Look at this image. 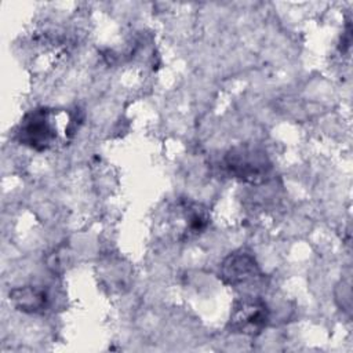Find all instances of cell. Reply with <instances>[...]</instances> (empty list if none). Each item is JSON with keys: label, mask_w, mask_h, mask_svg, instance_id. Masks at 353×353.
<instances>
[{"label": "cell", "mask_w": 353, "mask_h": 353, "mask_svg": "<svg viewBox=\"0 0 353 353\" xmlns=\"http://www.w3.org/2000/svg\"><path fill=\"white\" fill-rule=\"evenodd\" d=\"M174 210L172 221L176 225V239L179 241L199 236L210 225V214L200 203L192 200H179L175 203Z\"/></svg>", "instance_id": "cell-4"}, {"label": "cell", "mask_w": 353, "mask_h": 353, "mask_svg": "<svg viewBox=\"0 0 353 353\" xmlns=\"http://www.w3.org/2000/svg\"><path fill=\"white\" fill-rule=\"evenodd\" d=\"M228 174L244 183H262L272 171L266 152L255 143H240L229 149L223 157Z\"/></svg>", "instance_id": "cell-2"}, {"label": "cell", "mask_w": 353, "mask_h": 353, "mask_svg": "<svg viewBox=\"0 0 353 353\" xmlns=\"http://www.w3.org/2000/svg\"><path fill=\"white\" fill-rule=\"evenodd\" d=\"M269 317V307L262 298L245 295L233 303L228 327L233 334L256 336L266 328Z\"/></svg>", "instance_id": "cell-3"}, {"label": "cell", "mask_w": 353, "mask_h": 353, "mask_svg": "<svg viewBox=\"0 0 353 353\" xmlns=\"http://www.w3.org/2000/svg\"><path fill=\"white\" fill-rule=\"evenodd\" d=\"M262 276L255 258L245 251L229 254L219 266V279L232 287H240Z\"/></svg>", "instance_id": "cell-5"}, {"label": "cell", "mask_w": 353, "mask_h": 353, "mask_svg": "<svg viewBox=\"0 0 353 353\" xmlns=\"http://www.w3.org/2000/svg\"><path fill=\"white\" fill-rule=\"evenodd\" d=\"M11 303L23 313H40L48 305L47 292L34 285L17 287L10 292Z\"/></svg>", "instance_id": "cell-6"}, {"label": "cell", "mask_w": 353, "mask_h": 353, "mask_svg": "<svg viewBox=\"0 0 353 353\" xmlns=\"http://www.w3.org/2000/svg\"><path fill=\"white\" fill-rule=\"evenodd\" d=\"M72 131L68 112L52 108H36L28 112L17 130V139L33 150L44 152L65 141Z\"/></svg>", "instance_id": "cell-1"}]
</instances>
